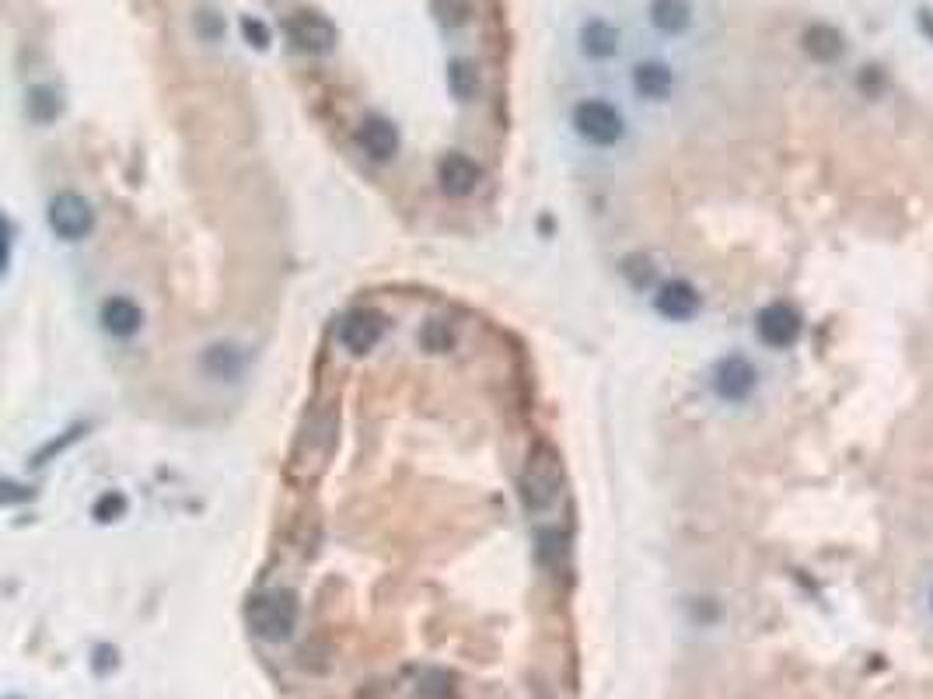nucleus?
I'll return each mask as SVG.
<instances>
[{"label":"nucleus","mask_w":933,"mask_h":699,"mask_svg":"<svg viewBox=\"0 0 933 699\" xmlns=\"http://www.w3.org/2000/svg\"><path fill=\"white\" fill-rule=\"evenodd\" d=\"M339 340H343L346 350L353 353H367L378 347L381 340V319L374 312H353L343 319V326H339Z\"/></svg>","instance_id":"9"},{"label":"nucleus","mask_w":933,"mask_h":699,"mask_svg":"<svg viewBox=\"0 0 933 699\" xmlns=\"http://www.w3.org/2000/svg\"><path fill=\"white\" fill-rule=\"evenodd\" d=\"M633 88L640 91L643 98H654V102H661V98H668L671 88H675V74H671V67H664V63H657V60L636 63V67H633Z\"/></svg>","instance_id":"11"},{"label":"nucleus","mask_w":933,"mask_h":699,"mask_svg":"<svg viewBox=\"0 0 933 699\" xmlns=\"http://www.w3.org/2000/svg\"><path fill=\"white\" fill-rule=\"evenodd\" d=\"M448 84H451V91H455V98H462V102H469L472 98V91H476V70L469 67V63H451V70H448Z\"/></svg>","instance_id":"17"},{"label":"nucleus","mask_w":933,"mask_h":699,"mask_svg":"<svg viewBox=\"0 0 933 699\" xmlns=\"http://www.w3.org/2000/svg\"><path fill=\"white\" fill-rule=\"evenodd\" d=\"M360 144H364V151L371 154L374 161H388L399 151V133H395V126L388 123V119L374 116L360 126Z\"/></svg>","instance_id":"13"},{"label":"nucleus","mask_w":933,"mask_h":699,"mask_svg":"<svg viewBox=\"0 0 933 699\" xmlns=\"http://www.w3.org/2000/svg\"><path fill=\"white\" fill-rule=\"evenodd\" d=\"M123 511H126V500L119 497V493H109V497H102V500H98L95 518H98V521H116Z\"/></svg>","instance_id":"18"},{"label":"nucleus","mask_w":933,"mask_h":699,"mask_svg":"<svg viewBox=\"0 0 933 699\" xmlns=\"http://www.w3.org/2000/svg\"><path fill=\"white\" fill-rule=\"evenodd\" d=\"M581 46H584V53L595 56V60H609V56L619 53V32L609 21L595 18L581 28Z\"/></svg>","instance_id":"16"},{"label":"nucleus","mask_w":933,"mask_h":699,"mask_svg":"<svg viewBox=\"0 0 933 699\" xmlns=\"http://www.w3.org/2000/svg\"><path fill=\"white\" fill-rule=\"evenodd\" d=\"M804 49H808V56H815L818 63H832L843 56L846 42L843 35H839V28L832 25H811L808 32H804Z\"/></svg>","instance_id":"15"},{"label":"nucleus","mask_w":933,"mask_h":699,"mask_svg":"<svg viewBox=\"0 0 933 699\" xmlns=\"http://www.w3.org/2000/svg\"><path fill=\"white\" fill-rule=\"evenodd\" d=\"M437 179H441L444 193L451 196H469L472 189L479 186V179H483V172H479V165L472 158H465V154H448V158L437 165Z\"/></svg>","instance_id":"8"},{"label":"nucleus","mask_w":933,"mask_h":699,"mask_svg":"<svg viewBox=\"0 0 933 699\" xmlns=\"http://www.w3.org/2000/svg\"><path fill=\"white\" fill-rule=\"evenodd\" d=\"M650 21H654V28L664 35L685 32L692 21L689 0H650Z\"/></svg>","instance_id":"14"},{"label":"nucleus","mask_w":933,"mask_h":699,"mask_svg":"<svg viewBox=\"0 0 933 699\" xmlns=\"http://www.w3.org/2000/svg\"><path fill=\"white\" fill-rule=\"evenodd\" d=\"M252 630L263 640H287L298 623V602L287 591H273V595L256 598V605L249 609Z\"/></svg>","instance_id":"3"},{"label":"nucleus","mask_w":933,"mask_h":699,"mask_svg":"<svg viewBox=\"0 0 933 699\" xmlns=\"http://www.w3.org/2000/svg\"><path fill=\"white\" fill-rule=\"evenodd\" d=\"M657 312H661L664 319H671V322L692 319V315L699 312L696 287L685 284V280H671V284H664L661 291H657Z\"/></svg>","instance_id":"10"},{"label":"nucleus","mask_w":933,"mask_h":699,"mask_svg":"<svg viewBox=\"0 0 933 699\" xmlns=\"http://www.w3.org/2000/svg\"><path fill=\"white\" fill-rule=\"evenodd\" d=\"M574 126L584 140L598 147H612L626 137V123H622V112L616 105L602 102V98H588L574 109Z\"/></svg>","instance_id":"2"},{"label":"nucleus","mask_w":933,"mask_h":699,"mask_svg":"<svg viewBox=\"0 0 933 699\" xmlns=\"http://www.w3.org/2000/svg\"><path fill=\"white\" fill-rule=\"evenodd\" d=\"M920 25H923V32L933 35V11H920Z\"/></svg>","instance_id":"20"},{"label":"nucleus","mask_w":933,"mask_h":699,"mask_svg":"<svg viewBox=\"0 0 933 699\" xmlns=\"http://www.w3.org/2000/svg\"><path fill=\"white\" fill-rule=\"evenodd\" d=\"M287 35L298 42V49L305 53H329L336 46V28L329 25V18L315 11H301L287 21Z\"/></svg>","instance_id":"7"},{"label":"nucleus","mask_w":933,"mask_h":699,"mask_svg":"<svg viewBox=\"0 0 933 699\" xmlns=\"http://www.w3.org/2000/svg\"><path fill=\"white\" fill-rule=\"evenodd\" d=\"M140 322H144V315H140V308L133 305L130 298H109L102 305V326L109 336H119V340H126V336H133L140 329Z\"/></svg>","instance_id":"12"},{"label":"nucleus","mask_w":933,"mask_h":699,"mask_svg":"<svg viewBox=\"0 0 933 699\" xmlns=\"http://www.w3.org/2000/svg\"><path fill=\"white\" fill-rule=\"evenodd\" d=\"M755 329H759V340L766 343V347L783 350V347H790V343H797V336H801V315L790 305H769L759 312Z\"/></svg>","instance_id":"6"},{"label":"nucleus","mask_w":933,"mask_h":699,"mask_svg":"<svg viewBox=\"0 0 933 699\" xmlns=\"http://www.w3.org/2000/svg\"><path fill=\"white\" fill-rule=\"evenodd\" d=\"M563 486V465L560 455H556L549 444H539V448L528 455V465L521 472V497H525L528 511H546V507L556 504Z\"/></svg>","instance_id":"1"},{"label":"nucleus","mask_w":933,"mask_h":699,"mask_svg":"<svg viewBox=\"0 0 933 699\" xmlns=\"http://www.w3.org/2000/svg\"><path fill=\"white\" fill-rule=\"evenodd\" d=\"M91 224H95V214H91V207H88L84 196H77V193L53 196V203H49V228H53L60 238L77 242V238L88 235Z\"/></svg>","instance_id":"4"},{"label":"nucleus","mask_w":933,"mask_h":699,"mask_svg":"<svg viewBox=\"0 0 933 699\" xmlns=\"http://www.w3.org/2000/svg\"><path fill=\"white\" fill-rule=\"evenodd\" d=\"M755 385H759V374H755L752 360L745 357H724L717 364V371H713V388H717L720 399L727 402H741L748 399V395L755 392Z\"/></svg>","instance_id":"5"},{"label":"nucleus","mask_w":933,"mask_h":699,"mask_svg":"<svg viewBox=\"0 0 933 699\" xmlns=\"http://www.w3.org/2000/svg\"><path fill=\"white\" fill-rule=\"evenodd\" d=\"M242 32H245V39H249V42H256L259 49H266V46H270V32H266V25H263V21L245 18V21H242Z\"/></svg>","instance_id":"19"}]
</instances>
